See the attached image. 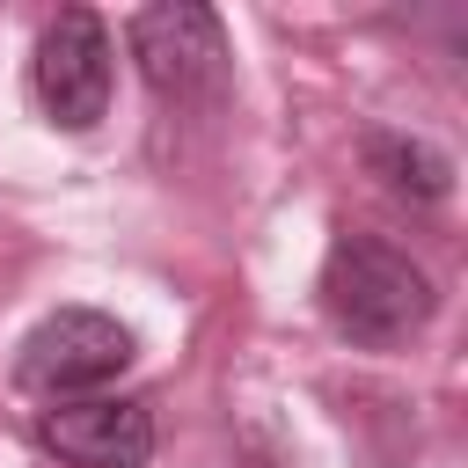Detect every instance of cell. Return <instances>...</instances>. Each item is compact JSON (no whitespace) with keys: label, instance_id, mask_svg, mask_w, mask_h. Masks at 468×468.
<instances>
[{"label":"cell","instance_id":"obj_1","mask_svg":"<svg viewBox=\"0 0 468 468\" xmlns=\"http://www.w3.org/2000/svg\"><path fill=\"white\" fill-rule=\"evenodd\" d=\"M439 292L424 278V263H410L395 241L373 234H336L329 263H322V314L336 322V336L366 344V351H395L431 322Z\"/></svg>","mask_w":468,"mask_h":468},{"label":"cell","instance_id":"obj_2","mask_svg":"<svg viewBox=\"0 0 468 468\" xmlns=\"http://www.w3.org/2000/svg\"><path fill=\"white\" fill-rule=\"evenodd\" d=\"M132 358H139V344H132V329H124L117 314H102V307H58V314H44V322L22 336L15 380H22L29 395L73 402V395H102Z\"/></svg>","mask_w":468,"mask_h":468},{"label":"cell","instance_id":"obj_3","mask_svg":"<svg viewBox=\"0 0 468 468\" xmlns=\"http://www.w3.org/2000/svg\"><path fill=\"white\" fill-rule=\"evenodd\" d=\"M29 88H37V102H44V117L58 132L102 124V110H110V29H102V15L58 7L44 22V37H37Z\"/></svg>","mask_w":468,"mask_h":468},{"label":"cell","instance_id":"obj_4","mask_svg":"<svg viewBox=\"0 0 468 468\" xmlns=\"http://www.w3.org/2000/svg\"><path fill=\"white\" fill-rule=\"evenodd\" d=\"M132 58H139L154 95L190 102V95H212L227 80V29L197 0H161V7L132 15Z\"/></svg>","mask_w":468,"mask_h":468},{"label":"cell","instance_id":"obj_5","mask_svg":"<svg viewBox=\"0 0 468 468\" xmlns=\"http://www.w3.org/2000/svg\"><path fill=\"white\" fill-rule=\"evenodd\" d=\"M37 439L73 468H146L154 453V410L132 395H73L37 417Z\"/></svg>","mask_w":468,"mask_h":468},{"label":"cell","instance_id":"obj_6","mask_svg":"<svg viewBox=\"0 0 468 468\" xmlns=\"http://www.w3.org/2000/svg\"><path fill=\"white\" fill-rule=\"evenodd\" d=\"M366 168L410 205H439L453 190V161L431 139H410V132H366Z\"/></svg>","mask_w":468,"mask_h":468}]
</instances>
